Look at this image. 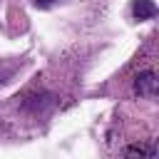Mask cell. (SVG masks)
Listing matches in <instances>:
<instances>
[{
    "mask_svg": "<svg viewBox=\"0 0 159 159\" xmlns=\"http://www.w3.org/2000/svg\"><path fill=\"white\" fill-rule=\"evenodd\" d=\"M142 102L127 99L107 129V152L112 159H157V114L154 104L147 109Z\"/></svg>",
    "mask_w": 159,
    "mask_h": 159,
    "instance_id": "cell-2",
    "label": "cell"
},
{
    "mask_svg": "<svg viewBox=\"0 0 159 159\" xmlns=\"http://www.w3.org/2000/svg\"><path fill=\"white\" fill-rule=\"evenodd\" d=\"M22 65L20 62H15V60H5V57H0V87L2 84H7L12 77H15V72L20 70Z\"/></svg>",
    "mask_w": 159,
    "mask_h": 159,
    "instance_id": "cell-5",
    "label": "cell"
},
{
    "mask_svg": "<svg viewBox=\"0 0 159 159\" xmlns=\"http://www.w3.org/2000/svg\"><path fill=\"white\" fill-rule=\"evenodd\" d=\"M132 12H134V17H139V20H149V17L157 15V5H154L152 0H134Z\"/></svg>",
    "mask_w": 159,
    "mask_h": 159,
    "instance_id": "cell-4",
    "label": "cell"
},
{
    "mask_svg": "<svg viewBox=\"0 0 159 159\" xmlns=\"http://www.w3.org/2000/svg\"><path fill=\"white\" fill-rule=\"evenodd\" d=\"M75 72L62 62L37 72L17 94L0 104V132L15 139H27L42 132L62 109L75 102Z\"/></svg>",
    "mask_w": 159,
    "mask_h": 159,
    "instance_id": "cell-1",
    "label": "cell"
},
{
    "mask_svg": "<svg viewBox=\"0 0 159 159\" xmlns=\"http://www.w3.org/2000/svg\"><path fill=\"white\" fill-rule=\"evenodd\" d=\"M35 2H37L40 7H50V5H52V2H57V0H35Z\"/></svg>",
    "mask_w": 159,
    "mask_h": 159,
    "instance_id": "cell-6",
    "label": "cell"
},
{
    "mask_svg": "<svg viewBox=\"0 0 159 159\" xmlns=\"http://www.w3.org/2000/svg\"><path fill=\"white\" fill-rule=\"evenodd\" d=\"M157 37L149 35L142 50L134 55V60L124 67V72L117 77L124 87V94L134 102H149L157 104Z\"/></svg>",
    "mask_w": 159,
    "mask_h": 159,
    "instance_id": "cell-3",
    "label": "cell"
}]
</instances>
